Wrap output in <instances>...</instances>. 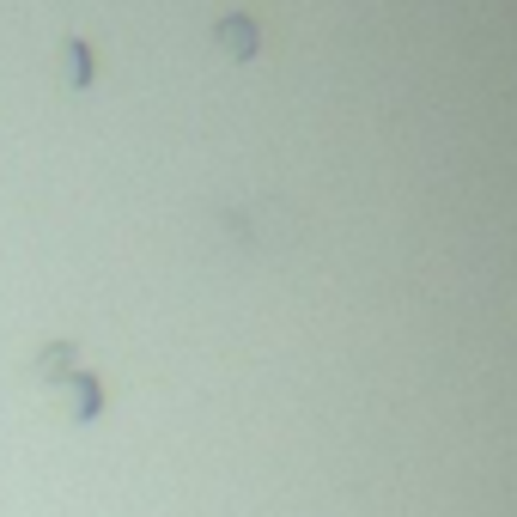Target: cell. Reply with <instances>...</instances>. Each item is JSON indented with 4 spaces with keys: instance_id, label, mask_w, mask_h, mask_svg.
Listing matches in <instances>:
<instances>
[{
    "instance_id": "cell-1",
    "label": "cell",
    "mask_w": 517,
    "mask_h": 517,
    "mask_svg": "<svg viewBox=\"0 0 517 517\" xmlns=\"http://www.w3.org/2000/svg\"><path fill=\"white\" fill-rule=\"evenodd\" d=\"M219 43H226V55L250 61V55H256V25H250V19H226V25H219Z\"/></svg>"
},
{
    "instance_id": "cell-2",
    "label": "cell",
    "mask_w": 517,
    "mask_h": 517,
    "mask_svg": "<svg viewBox=\"0 0 517 517\" xmlns=\"http://www.w3.org/2000/svg\"><path fill=\"white\" fill-rule=\"evenodd\" d=\"M98 408H104V390H98V378H86V372H80V378H73V414L92 420Z\"/></svg>"
},
{
    "instance_id": "cell-3",
    "label": "cell",
    "mask_w": 517,
    "mask_h": 517,
    "mask_svg": "<svg viewBox=\"0 0 517 517\" xmlns=\"http://www.w3.org/2000/svg\"><path fill=\"white\" fill-rule=\"evenodd\" d=\"M67 372H73V347H67V341L43 347V359H37V378H67Z\"/></svg>"
},
{
    "instance_id": "cell-4",
    "label": "cell",
    "mask_w": 517,
    "mask_h": 517,
    "mask_svg": "<svg viewBox=\"0 0 517 517\" xmlns=\"http://www.w3.org/2000/svg\"><path fill=\"white\" fill-rule=\"evenodd\" d=\"M67 73H73V86H92V49L86 43H67Z\"/></svg>"
}]
</instances>
